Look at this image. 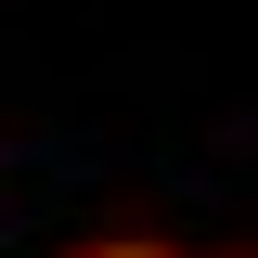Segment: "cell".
<instances>
[{
    "mask_svg": "<svg viewBox=\"0 0 258 258\" xmlns=\"http://www.w3.org/2000/svg\"><path fill=\"white\" fill-rule=\"evenodd\" d=\"M103 258H168V245H103Z\"/></svg>",
    "mask_w": 258,
    "mask_h": 258,
    "instance_id": "1",
    "label": "cell"
}]
</instances>
